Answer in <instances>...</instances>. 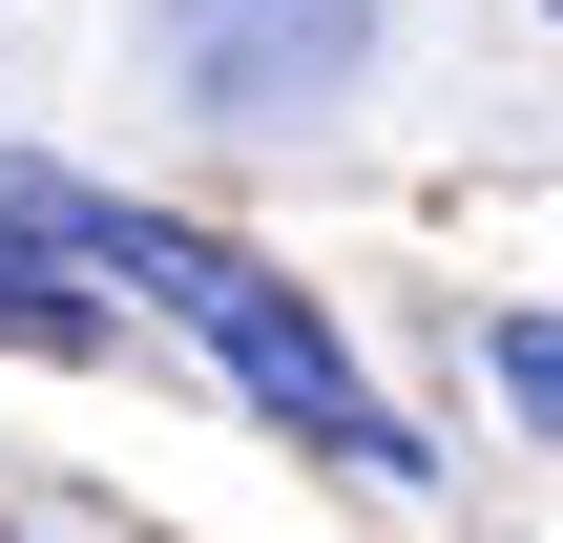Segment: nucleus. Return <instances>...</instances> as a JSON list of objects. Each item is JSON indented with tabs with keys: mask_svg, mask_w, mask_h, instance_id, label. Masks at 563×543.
<instances>
[{
	"mask_svg": "<svg viewBox=\"0 0 563 543\" xmlns=\"http://www.w3.org/2000/svg\"><path fill=\"white\" fill-rule=\"evenodd\" d=\"M0 230H21V251H63L84 293H146V314H188L272 439H313V460H355V481H397V460H418V439L376 419L355 335H334L292 272H251L230 230H188V209H146V188H84V167H0Z\"/></svg>",
	"mask_w": 563,
	"mask_h": 543,
	"instance_id": "obj_1",
	"label": "nucleus"
},
{
	"mask_svg": "<svg viewBox=\"0 0 563 543\" xmlns=\"http://www.w3.org/2000/svg\"><path fill=\"white\" fill-rule=\"evenodd\" d=\"M167 84L209 126H292V105L376 84V0H167Z\"/></svg>",
	"mask_w": 563,
	"mask_h": 543,
	"instance_id": "obj_2",
	"label": "nucleus"
},
{
	"mask_svg": "<svg viewBox=\"0 0 563 543\" xmlns=\"http://www.w3.org/2000/svg\"><path fill=\"white\" fill-rule=\"evenodd\" d=\"M481 377H501V398L563 439V314H501V335H481Z\"/></svg>",
	"mask_w": 563,
	"mask_h": 543,
	"instance_id": "obj_3",
	"label": "nucleus"
},
{
	"mask_svg": "<svg viewBox=\"0 0 563 543\" xmlns=\"http://www.w3.org/2000/svg\"><path fill=\"white\" fill-rule=\"evenodd\" d=\"M0 335H21V356H104V293H21V272H0Z\"/></svg>",
	"mask_w": 563,
	"mask_h": 543,
	"instance_id": "obj_4",
	"label": "nucleus"
},
{
	"mask_svg": "<svg viewBox=\"0 0 563 543\" xmlns=\"http://www.w3.org/2000/svg\"><path fill=\"white\" fill-rule=\"evenodd\" d=\"M543 21H563V0H543Z\"/></svg>",
	"mask_w": 563,
	"mask_h": 543,
	"instance_id": "obj_5",
	"label": "nucleus"
}]
</instances>
